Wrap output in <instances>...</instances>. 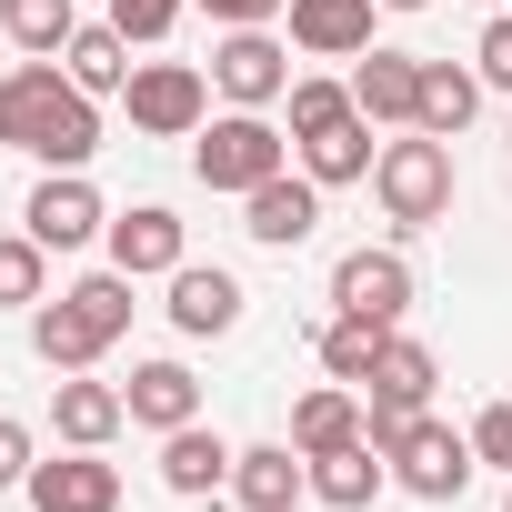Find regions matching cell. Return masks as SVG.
Instances as JSON below:
<instances>
[{
    "label": "cell",
    "instance_id": "obj_1",
    "mask_svg": "<svg viewBox=\"0 0 512 512\" xmlns=\"http://www.w3.org/2000/svg\"><path fill=\"white\" fill-rule=\"evenodd\" d=\"M0 151H31L41 171H81V161L101 151V101H91L61 61L0 71Z\"/></svg>",
    "mask_w": 512,
    "mask_h": 512
},
{
    "label": "cell",
    "instance_id": "obj_2",
    "mask_svg": "<svg viewBox=\"0 0 512 512\" xmlns=\"http://www.w3.org/2000/svg\"><path fill=\"white\" fill-rule=\"evenodd\" d=\"M372 191H382V221H392V241H422L442 211H452V141H432V131H402V141H382V161H372Z\"/></svg>",
    "mask_w": 512,
    "mask_h": 512
},
{
    "label": "cell",
    "instance_id": "obj_3",
    "mask_svg": "<svg viewBox=\"0 0 512 512\" xmlns=\"http://www.w3.org/2000/svg\"><path fill=\"white\" fill-rule=\"evenodd\" d=\"M191 171H201V191H262L272 171H292V141L272 131V111H221V121H201L191 131Z\"/></svg>",
    "mask_w": 512,
    "mask_h": 512
},
{
    "label": "cell",
    "instance_id": "obj_4",
    "mask_svg": "<svg viewBox=\"0 0 512 512\" xmlns=\"http://www.w3.org/2000/svg\"><path fill=\"white\" fill-rule=\"evenodd\" d=\"M472 472H482L472 432H452V422H432V412L392 442V482H402L412 502H462V492H472Z\"/></svg>",
    "mask_w": 512,
    "mask_h": 512
},
{
    "label": "cell",
    "instance_id": "obj_5",
    "mask_svg": "<svg viewBox=\"0 0 512 512\" xmlns=\"http://www.w3.org/2000/svg\"><path fill=\"white\" fill-rule=\"evenodd\" d=\"M121 101H131V131H151V141H191V131L211 121V71H191V61H141Z\"/></svg>",
    "mask_w": 512,
    "mask_h": 512
},
{
    "label": "cell",
    "instance_id": "obj_6",
    "mask_svg": "<svg viewBox=\"0 0 512 512\" xmlns=\"http://www.w3.org/2000/svg\"><path fill=\"white\" fill-rule=\"evenodd\" d=\"M332 312L402 332V312H412V262H402V241H382V251H372V241L342 251V262H332Z\"/></svg>",
    "mask_w": 512,
    "mask_h": 512
},
{
    "label": "cell",
    "instance_id": "obj_7",
    "mask_svg": "<svg viewBox=\"0 0 512 512\" xmlns=\"http://www.w3.org/2000/svg\"><path fill=\"white\" fill-rule=\"evenodd\" d=\"M292 81H302V71H292V51H282L272 31H221V51H211V91H221L231 111H272Z\"/></svg>",
    "mask_w": 512,
    "mask_h": 512
},
{
    "label": "cell",
    "instance_id": "obj_8",
    "mask_svg": "<svg viewBox=\"0 0 512 512\" xmlns=\"http://www.w3.org/2000/svg\"><path fill=\"white\" fill-rule=\"evenodd\" d=\"M21 231H31L41 251H81V241H101V231H111V201H101L81 171H41V191H31Z\"/></svg>",
    "mask_w": 512,
    "mask_h": 512
},
{
    "label": "cell",
    "instance_id": "obj_9",
    "mask_svg": "<svg viewBox=\"0 0 512 512\" xmlns=\"http://www.w3.org/2000/svg\"><path fill=\"white\" fill-rule=\"evenodd\" d=\"M111 272H131V282H171L181 262H191V241H181V211H161V201H131V211H111Z\"/></svg>",
    "mask_w": 512,
    "mask_h": 512
},
{
    "label": "cell",
    "instance_id": "obj_10",
    "mask_svg": "<svg viewBox=\"0 0 512 512\" xmlns=\"http://www.w3.org/2000/svg\"><path fill=\"white\" fill-rule=\"evenodd\" d=\"M241 231L262 241V251H302L322 231V181L312 171H272L262 191H241Z\"/></svg>",
    "mask_w": 512,
    "mask_h": 512
},
{
    "label": "cell",
    "instance_id": "obj_11",
    "mask_svg": "<svg viewBox=\"0 0 512 512\" xmlns=\"http://www.w3.org/2000/svg\"><path fill=\"white\" fill-rule=\"evenodd\" d=\"M352 111H362L372 131H412V121H422V61L372 41V51L352 61Z\"/></svg>",
    "mask_w": 512,
    "mask_h": 512
},
{
    "label": "cell",
    "instance_id": "obj_12",
    "mask_svg": "<svg viewBox=\"0 0 512 512\" xmlns=\"http://www.w3.org/2000/svg\"><path fill=\"white\" fill-rule=\"evenodd\" d=\"M312 492V452L302 442H251V452H231V502L241 512H292Z\"/></svg>",
    "mask_w": 512,
    "mask_h": 512
},
{
    "label": "cell",
    "instance_id": "obj_13",
    "mask_svg": "<svg viewBox=\"0 0 512 512\" xmlns=\"http://www.w3.org/2000/svg\"><path fill=\"white\" fill-rule=\"evenodd\" d=\"M241 302H251V292H241V282H231L221 262H181V272H171V302H161V312H171V332H191V342H221V332L241 322Z\"/></svg>",
    "mask_w": 512,
    "mask_h": 512
},
{
    "label": "cell",
    "instance_id": "obj_14",
    "mask_svg": "<svg viewBox=\"0 0 512 512\" xmlns=\"http://www.w3.org/2000/svg\"><path fill=\"white\" fill-rule=\"evenodd\" d=\"M31 512H121V472L101 452H61V462H31Z\"/></svg>",
    "mask_w": 512,
    "mask_h": 512
},
{
    "label": "cell",
    "instance_id": "obj_15",
    "mask_svg": "<svg viewBox=\"0 0 512 512\" xmlns=\"http://www.w3.org/2000/svg\"><path fill=\"white\" fill-rule=\"evenodd\" d=\"M121 422H131L121 382H91V372H61V392H51V432H61L71 452H101V442H111Z\"/></svg>",
    "mask_w": 512,
    "mask_h": 512
},
{
    "label": "cell",
    "instance_id": "obj_16",
    "mask_svg": "<svg viewBox=\"0 0 512 512\" xmlns=\"http://www.w3.org/2000/svg\"><path fill=\"white\" fill-rule=\"evenodd\" d=\"M372 11H382V0H292V51H312V61H362V51H372Z\"/></svg>",
    "mask_w": 512,
    "mask_h": 512
},
{
    "label": "cell",
    "instance_id": "obj_17",
    "mask_svg": "<svg viewBox=\"0 0 512 512\" xmlns=\"http://www.w3.org/2000/svg\"><path fill=\"white\" fill-rule=\"evenodd\" d=\"M161 482H171L181 502H211V492L231 482V442H221L211 422H181V432H161Z\"/></svg>",
    "mask_w": 512,
    "mask_h": 512
},
{
    "label": "cell",
    "instance_id": "obj_18",
    "mask_svg": "<svg viewBox=\"0 0 512 512\" xmlns=\"http://www.w3.org/2000/svg\"><path fill=\"white\" fill-rule=\"evenodd\" d=\"M121 402H131L141 432H181V422H201V382H191L181 362H141V372L121 382Z\"/></svg>",
    "mask_w": 512,
    "mask_h": 512
},
{
    "label": "cell",
    "instance_id": "obj_19",
    "mask_svg": "<svg viewBox=\"0 0 512 512\" xmlns=\"http://www.w3.org/2000/svg\"><path fill=\"white\" fill-rule=\"evenodd\" d=\"M382 482H392V452H372V442L312 452V502H332V512H362V502H372Z\"/></svg>",
    "mask_w": 512,
    "mask_h": 512
},
{
    "label": "cell",
    "instance_id": "obj_20",
    "mask_svg": "<svg viewBox=\"0 0 512 512\" xmlns=\"http://www.w3.org/2000/svg\"><path fill=\"white\" fill-rule=\"evenodd\" d=\"M61 71H71V81H81L91 101H111V91H131V71H141V61H131V41H121L111 21H91V31H71Z\"/></svg>",
    "mask_w": 512,
    "mask_h": 512
},
{
    "label": "cell",
    "instance_id": "obj_21",
    "mask_svg": "<svg viewBox=\"0 0 512 512\" xmlns=\"http://www.w3.org/2000/svg\"><path fill=\"white\" fill-rule=\"evenodd\" d=\"M472 111H482V71L422 61V121H412V131H432V141H462V131H472Z\"/></svg>",
    "mask_w": 512,
    "mask_h": 512
},
{
    "label": "cell",
    "instance_id": "obj_22",
    "mask_svg": "<svg viewBox=\"0 0 512 512\" xmlns=\"http://www.w3.org/2000/svg\"><path fill=\"white\" fill-rule=\"evenodd\" d=\"M292 442H302V452H342V442H362V392H352V382L302 392V402H292Z\"/></svg>",
    "mask_w": 512,
    "mask_h": 512
},
{
    "label": "cell",
    "instance_id": "obj_23",
    "mask_svg": "<svg viewBox=\"0 0 512 512\" xmlns=\"http://www.w3.org/2000/svg\"><path fill=\"white\" fill-rule=\"evenodd\" d=\"M432 382H442V362H432L412 332H392V342H382V372H372L362 392H372V402H402V412H432Z\"/></svg>",
    "mask_w": 512,
    "mask_h": 512
},
{
    "label": "cell",
    "instance_id": "obj_24",
    "mask_svg": "<svg viewBox=\"0 0 512 512\" xmlns=\"http://www.w3.org/2000/svg\"><path fill=\"white\" fill-rule=\"evenodd\" d=\"M372 161H382V151H372V121H362V111H352L342 131L302 141V171H312L322 191H342V181H372Z\"/></svg>",
    "mask_w": 512,
    "mask_h": 512
},
{
    "label": "cell",
    "instance_id": "obj_25",
    "mask_svg": "<svg viewBox=\"0 0 512 512\" xmlns=\"http://www.w3.org/2000/svg\"><path fill=\"white\" fill-rule=\"evenodd\" d=\"M382 342H392V332H382V322H352V312H332V322H322V372H332V382H352V392H362V382H372V372H382Z\"/></svg>",
    "mask_w": 512,
    "mask_h": 512
},
{
    "label": "cell",
    "instance_id": "obj_26",
    "mask_svg": "<svg viewBox=\"0 0 512 512\" xmlns=\"http://www.w3.org/2000/svg\"><path fill=\"white\" fill-rule=\"evenodd\" d=\"M0 31H11L31 61H61L81 21H71V0H0Z\"/></svg>",
    "mask_w": 512,
    "mask_h": 512
},
{
    "label": "cell",
    "instance_id": "obj_27",
    "mask_svg": "<svg viewBox=\"0 0 512 512\" xmlns=\"http://www.w3.org/2000/svg\"><path fill=\"white\" fill-rule=\"evenodd\" d=\"M61 302H71V312H81V332H91V342H101V352H111V342H121V332H131V272H91V282H71V292H61Z\"/></svg>",
    "mask_w": 512,
    "mask_h": 512
},
{
    "label": "cell",
    "instance_id": "obj_28",
    "mask_svg": "<svg viewBox=\"0 0 512 512\" xmlns=\"http://www.w3.org/2000/svg\"><path fill=\"white\" fill-rule=\"evenodd\" d=\"M31 352H41L51 372H91V362H101V342L81 332V312H71V302H41V312H31Z\"/></svg>",
    "mask_w": 512,
    "mask_h": 512
},
{
    "label": "cell",
    "instance_id": "obj_29",
    "mask_svg": "<svg viewBox=\"0 0 512 512\" xmlns=\"http://www.w3.org/2000/svg\"><path fill=\"white\" fill-rule=\"evenodd\" d=\"M41 292H51V251L31 231H11L0 241V312H41Z\"/></svg>",
    "mask_w": 512,
    "mask_h": 512
},
{
    "label": "cell",
    "instance_id": "obj_30",
    "mask_svg": "<svg viewBox=\"0 0 512 512\" xmlns=\"http://www.w3.org/2000/svg\"><path fill=\"white\" fill-rule=\"evenodd\" d=\"M282 101H292V141H322V131L352 121V81H312V71H302Z\"/></svg>",
    "mask_w": 512,
    "mask_h": 512
},
{
    "label": "cell",
    "instance_id": "obj_31",
    "mask_svg": "<svg viewBox=\"0 0 512 512\" xmlns=\"http://www.w3.org/2000/svg\"><path fill=\"white\" fill-rule=\"evenodd\" d=\"M472 71H482V91H512V11H492V21H482Z\"/></svg>",
    "mask_w": 512,
    "mask_h": 512
},
{
    "label": "cell",
    "instance_id": "obj_32",
    "mask_svg": "<svg viewBox=\"0 0 512 512\" xmlns=\"http://www.w3.org/2000/svg\"><path fill=\"white\" fill-rule=\"evenodd\" d=\"M181 11H191V0H111V31H121V41H161Z\"/></svg>",
    "mask_w": 512,
    "mask_h": 512
},
{
    "label": "cell",
    "instance_id": "obj_33",
    "mask_svg": "<svg viewBox=\"0 0 512 512\" xmlns=\"http://www.w3.org/2000/svg\"><path fill=\"white\" fill-rule=\"evenodd\" d=\"M472 452H482L492 472H512V392H502V402H482V422H472Z\"/></svg>",
    "mask_w": 512,
    "mask_h": 512
},
{
    "label": "cell",
    "instance_id": "obj_34",
    "mask_svg": "<svg viewBox=\"0 0 512 512\" xmlns=\"http://www.w3.org/2000/svg\"><path fill=\"white\" fill-rule=\"evenodd\" d=\"M31 462H41L31 422H11V412H0V492H21V482H31Z\"/></svg>",
    "mask_w": 512,
    "mask_h": 512
},
{
    "label": "cell",
    "instance_id": "obj_35",
    "mask_svg": "<svg viewBox=\"0 0 512 512\" xmlns=\"http://www.w3.org/2000/svg\"><path fill=\"white\" fill-rule=\"evenodd\" d=\"M201 11H211L221 31H272V21L292 11V0H201Z\"/></svg>",
    "mask_w": 512,
    "mask_h": 512
},
{
    "label": "cell",
    "instance_id": "obj_36",
    "mask_svg": "<svg viewBox=\"0 0 512 512\" xmlns=\"http://www.w3.org/2000/svg\"><path fill=\"white\" fill-rule=\"evenodd\" d=\"M382 11H432V0H382Z\"/></svg>",
    "mask_w": 512,
    "mask_h": 512
},
{
    "label": "cell",
    "instance_id": "obj_37",
    "mask_svg": "<svg viewBox=\"0 0 512 512\" xmlns=\"http://www.w3.org/2000/svg\"><path fill=\"white\" fill-rule=\"evenodd\" d=\"M482 11H502V0H482Z\"/></svg>",
    "mask_w": 512,
    "mask_h": 512
},
{
    "label": "cell",
    "instance_id": "obj_38",
    "mask_svg": "<svg viewBox=\"0 0 512 512\" xmlns=\"http://www.w3.org/2000/svg\"><path fill=\"white\" fill-rule=\"evenodd\" d=\"M502 512H512V492H502Z\"/></svg>",
    "mask_w": 512,
    "mask_h": 512
}]
</instances>
